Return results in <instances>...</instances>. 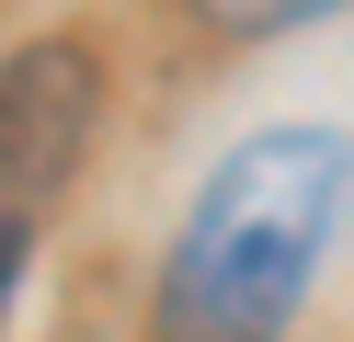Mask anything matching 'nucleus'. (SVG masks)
I'll use <instances>...</instances> for the list:
<instances>
[{"mask_svg": "<svg viewBox=\"0 0 354 342\" xmlns=\"http://www.w3.org/2000/svg\"><path fill=\"white\" fill-rule=\"evenodd\" d=\"M343 205H354V137L331 126L240 137L160 263V342H274L308 308L320 251L343 240Z\"/></svg>", "mask_w": 354, "mask_h": 342, "instance_id": "1", "label": "nucleus"}, {"mask_svg": "<svg viewBox=\"0 0 354 342\" xmlns=\"http://www.w3.org/2000/svg\"><path fill=\"white\" fill-rule=\"evenodd\" d=\"M92 114H103V57L80 35L0 57V240L46 228V205L69 194L80 149H92Z\"/></svg>", "mask_w": 354, "mask_h": 342, "instance_id": "2", "label": "nucleus"}, {"mask_svg": "<svg viewBox=\"0 0 354 342\" xmlns=\"http://www.w3.org/2000/svg\"><path fill=\"white\" fill-rule=\"evenodd\" d=\"M206 23H229V35H286V23H308V12H331V0H194Z\"/></svg>", "mask_w": 354, "mask_h": 342, "instance_id": "3", "label": "nucleus"}]
</instances>
